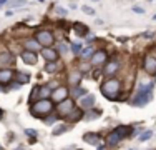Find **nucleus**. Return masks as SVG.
Returning a JSON list of instances; mask_svg holds the SVG:
<instances>
[{
  "label": "nucleus",
  "mask_w": 156,
  "mask_h": 150,
  "mask_svg": "<svg viewBox=\"0 0 156 150\" xmlns=\"http://www.w3.org/2000/svg\"><path fill=\"white\" fill-rule=\"evenodd\" d=\"M55 108V103L50 99H38L30 105V114L35 118H45L48 114H51Z\"/></svg>",
  "instance_id": "nucleus-1"
},
{
  "label": "nucleus",
  "mask_w": 156,
  "mask_h": 150,
  "mask_svg": "<svg viewBox=\"0 0 156 150\" xmlns=\"http://www.w3.org/2000/svg\"><path fill=\"white\" fill-rule=\"evenodd\" d=\"M120 92H121V80L120 78L110 77V78H106V80L101 84V93L108 100L120 99Z\"/></svg>",
  "instance_id": "nucleus-2"
},
{
  "label": "nucleus",
  "mask_w": 156,
  "mask_h": 150,
  "mask_svg": "<svg viewBox=\"0 0 156 150\" xmlns=\"http://www.w3.org/2000/svg\"><path fill=\"white\" fill-rule=\"evenodd\" d=\"M129 132H131V127H126V125H121V127H118V129H115L113 132H110L108 137H106V145L115 147V145L120 144L125 137H128Z\"/></svg>",
  "instance_id": "nucleus-3"
},
{
  "label": "nucleus",
  "mask_w": 156,
  "mask_h": 150,
  "mask_svg": "<svg viewBox=\"0 0 156 150\" xmlns=\"http://www.w3.org/2000/svg\"><path fill=\"white\" fill-rule=\"evenodd\" d=\"M151 92H153V84H150V85H146L144 88H141L140 92L136 93V97L129 103H131L133 107H144V105L151 100Z\"/></svg>",
  "instance_id": "nucleus-4"
},
{
  "label": "nucleus",
  "mask_w": 156,
  "mask_h": 150,
  "mask_svg": "<svg viewBox=\"0 0 156 150\" xmlns=\"http://www.w3.org/2000/svg\"><path fill=\"white\" fill-rule=\"evenodd\" d=\"M33 39H35L37 42L42 45L43 48H48V47H51V45L55 43V35H53V32H50V30H45V28L37 30L35 35H33Z\"/></svg>",
  "instance_id": "nucleus-5"
},
{
  "label": "nucleus",
  "mask_w": 156,
  "mask_h": 150,
  "mask_svg": "<svg viewBox=\"0 0 156 150\" xmlns=\"http://www.w3.org/2000/svg\"><path fill=\"white\" fill-rule=\"evenodd\" d=\"M75 108V100L73 99H65L63 102H60V103H57V112H58V117H63L65 118L66 115L70 114V112Z\"/></svg>",
  "instance_id": "nucleus-6"
},
{
  "label": "nucleus",
  "mask_w": 156,
  "mask_h": 150,
  "mask_svg": "<svg viewBox=\"0 0 156 150\" xmlns=\"http://www.w3.org/2000/svg\"><path fill=\"white\" fill-rule=\"evenodd\" d=\"M106 62H108V54H106V50H103V48H98V50H95V54L90 57V63H91L93 67L105 65Z\"/></svg>",
  "instance_id": "nucleus-7"
},
{
  "label": "nucleus",
  "mask_w": 156,
  "mask_h": 150,
  "mask_svg": "<svg viewBox=\"0 0 156 150\" xmlns=\"http://www.w3.org/2000/svg\"><path fill=\"white\" fill-rule=\"evenodd\" d=\"M121 63L118 58H108V62L103 65V75H106V77H111V75L118 73V70H120Z\"/></svg>",
  "instance_id": "nucleus-8"
},
{
  "label": "nucleus",
  "mask_w": 156,
  "mask_h": 150,
  "mask_svg": "<svg viewBox=\"0 0 156 150\" xmlns=\"http://www.w3.org/2000/svg\"><path fill=\"white\" fill-rule=\"evenodd\" d=\"M65 99H68V88H66L65 85H58L57 88H53L51 97H50L51 102H53V103H60Z\"/></svg>",
  "instance_id": "nucleus-9"
},
{
  "label": "nucleus",
  "mask_w": 156,
  "mask_h": 150,
  "mask_svg": "<svg viewBox=\"0 0 156 150\" xmlns=\"http://www.w3.org/2000/svg\"><path fill=\"white\" fill-rule=\"evenodd\" d=\"M15 57L10 50H2L0 52V69H10V65H13Z\"/></svg>",
  "instance_id": "nucleus-10"
},
{
  "label": "nucleus",
  "mask_w": 156,
  "mask_h": 150,
  "mask_svg": "<svg viewBox=\"0 0 156 150\" xmlns=\"http://www.w3.org/2000/svg\"><path fill=\"white\" fill-rule=\"evenodd\" d=\"M143 70L148 75H156V58L153 55H144L143 58Z\"/></svg>",
  "instance_id": "nucleus-11"
},
{
  "label": "nucleus",
  "mask_w": 156,
  "mask_h": 150,
  "mask_svg": "<svg viewBox=\"0 0 156 150\" xmlns=\"http://www.w3.org/2000/svg\"><path fill=\"white\" fill-rule=\"evenodd\" d=\"M40 55L47 60V63L48 62H58V57H60V54H58L57 48H50V47L42 48V50H40Z\"/></svg>",
  "instance_id": "nucleus-12"
},
{
  "label": "nucleus",
  "mask_w": 156,
  "mask_h": 150,
  "mask_svg": "<svg viewBox=\"0 0 156 150\" xmlns=\"http://www.w3.org/2000/svg\"><path fill=\"white\" fill-rule=\"evenodd\" d=\"M13 75H15V72H13L12 69H0V85H2V87L9 85L10 82H12Z\"/></svg>",
  "instance_id": "nucleus-13"
},
{
  "label": "nucleus",
  "mask_w": 156,
  "mask_h": 150,
  "mask_svg": "<svg viewBox=\"0 0 156 150\" xmlns=\"http://www.w3.org/2000/svg\"><path fill=\"white\" fill-rule=\"evenodd\" d=\"M23 48H25V50H28V52L37 54L38 50H42V45H40V43L32 37V39H25V40H23Z\"/></svg>",
  "instance_id": "nucleus-14"
},
{
  "label": "nucleus",
  "mask_w": 156,
  "mask_h": 150,
  "mask_svg": "<svg viewBox=\"0 0 156 150\" xmlns=\"http://www.w3.org/2000/svg\"><path fill=\"white\" fill-rule=\"evenodd\" d=\"M20 58L23 60L25 63H28V65H35L38 57H37V54H33V52H28V50H23L20 54Z\"/></svg>",
  "instance_id": "nucleus-15"
},
{
  "label": "nucleus",
  "mask_w": 156,
  "mask_h": 150,
  "mask_svg": "<svg viewBox=\"0 0 156 150\" xmlns=\"http://www.w3.org/2000/svg\"><path fill=\"white\" fill-rule=\"evenodd\" d=\"M83 115L85 114H83V110H81V108H73V110L65 117V120H68V122L73 123V122H76V120H81V118H83Z\"/></svg>",
  "instance_id": "nucleus-16"
},
{
  "label": "nucleus",
  "mask_w": 156,
  "mask_h": 150,
  "mask_svg": "<svg viewBox=\"0 0 156 150\" xmlns=\"http://www.w3.org/2000/svg\"><path fill=\"white\" fill-rule=\"evenodd\" d=\"M83 140L87 142V144H90V145H100V142H101V135H98V133H85Z\"/></svg>",
  "instance_id": "nucleus-17"
},
{
  "label": "nucleus",
  "mask_w": 156,
  "mask_h": 150,
  "mask_svg": "<svg viewBox=\"0 0 156 150\" xmlns=\"http://www.w3.org/2000/svg\"><path fill=\"white\" fill-rule=\"evenodd\" d=\"M93 103H95V97L93 95H85L83 99H80V108L83 110V108H91L93 107Z\"/></svg>",
  "instance_id": "nucleus-18"
},
{
  "label": "nucleus",
  "mask_w": 156,
  "mask_h": 150,
  "mask_svg": "<svg viewBox=\"0 0 156 150\" xmlns=\"http://www.w3.org/2000/svg\"><path fill=\"white\" fill-rule=\"evenodd\" d=\"M13 78H15V82H18L20 85H23V84H28V82H30V73L15 72V75H13Z\"/></svg>",
  "instance_id": "nucleus-19"
},
{
  "label": "nucleus",
  "mask_w": 156,
  "mask_h": 150,
  "mask_svg": "<svg viewBox=\"0 0 156 150\" xmlns=\"http://www.w3.org/2000/svg\"><path fill=\"white\" fill-rule=\"evenodd\" d=\"M73 30H75V33H78L80 37H87L88 35V27L83 25L81 22H76V24L73 25Z\"/></svg>",
  "instance_id": "nucleus-20"
},
{
  "label": "nucleus",
  "mask_w": 156,
  "mask_h": 150,
  "mask_svg": "<svg viewBox=\"0 0 156 150\" xmlns=\"http://www.w3.org/2000/svg\"><path fill=\"white\" fill-rule=\"evenodd\" d=\"M80 80H81V73H80V72H72V73H68V84L72 85V87H78Z\"/></svg>",
  "instance_id": "nucleus-21"
},
{
  "label": "nucleus",
  "mask_w": 156,
  "mask_h": 150,
  "mask_svg": "<svg viewBox=\"0 0 156 150\" xmlns=\"http://www.w3.org/2000/svg\"><path fill=\"white\" fill-rule=\"evenodd\" d=\"M51 92H53V88H50V85H43V87H40L38 99H50Z\"/></svg>",
  "instance_id": "nucleus-22"
},
{
  "label": "nucleus",
  "mask_w": 156,
  "mask_h": 150,
  "mask_svg": "<svg viewBox=\"0 0 156 150\" xmlns=\"http://www.w3.org/2000/svg\"><path fill=\"white\" fill-rule=\"evenodd\" d=\"M85 95H88V90L85 87H73V97L75 99H83Z\"/></svg>",
  "instance_id": "nucleus-23"
},
{
  "label": "nucleus",
  "mask_w": 156,
  "mask_h": 150,
  "mask_svg": "<svg viewBox=\"0 0 156 150\" xmlns=\"http://www.w3.org/2000/svg\"><path fill=\"white\" fill-rule=\"evenodd\" d=\"M58 70V62H48L45 65V72L47 73H55Z\"/></svg>",
  "instance_id": "nucleus-24"
},
{
  "label": "nucleus",
  "mask_w": 156,
  "mask_h": 150,
  "mask_svg": "<svg viewBox=\"0 0 156 150\" xmlns=\"http://www.w3.org/2000/svg\"><path fill=\"white\" fill-rule=\"evenodd\" d=\"M95 54V50H93V47L91 45H87V47H83V50H81V57L83 58H87V57H91V55Z\"/></svg>",
  "instance_id": "nucleus-25"
},
{
  "label": "nucleus",
  "mask_w": 156,
  "mask_h": 150,
  "mask_svg": "<svg viewBox=\"0 0 156 150\" xmlns=\"http://www.w3.org/2000/svg\"><path fill=\"white\" fill-rule=\"evenodd\" d=\"M100 117V110H93V112H88V114H85L83 115V118L85 120H88V122H90V120H96V118H98Z\"/></svg>",
  "instance_id": "nucleus-26"
},
{
  "label": "nucleus",
  "mask_w": 156,
  "mask_h": 150,
  "mask_svg": "<svg viewBox=\"0 0 156 150\" xmlns=\"http://www.w3.org/2000/svg\"><path fill=\"white\" fill-rule=\"evenodd\" d=\"M88 70H91V63L90 62H81L80 65H78V72L80 73H85V72H88Z\"/></svg>",
  "instance_id": "nucleus-27"
},
{
  "label": "nucleus",
  "mask_w": 156,
  "mask_h": 150,
  "mask_svg": "<svg viewBox=\"0 0 156 150\" xmlns=\"http://www.w3.org/2000/svg\"><path fill=\"white\" fill-rule=\"evenodd\" d=\"M70 47H72V54H73V55H80L81 50H83V45H81V43H76V42L72 43Z\"/></svg>",
  "instance_id": "nucleus-28"
},
{
  "label": "nucleus",
  "mask_w": 156,
  "mask_h": 150,
  "mask_svg": "<svg viewBox=\"0 0 156 150\" xmlns=\"http://www.w3.org/2000/svg\"><path fill=\"white\" fill-rule=\"evenodd\" d=\"M65 130H66V125H58V127H55V130L51 132V135H55V137H57V135L63 133Z\"/></svg>",
  "instance_id": "nucleus-29"
},
{
  "label": "nucleus",
  "mask_w": 156,
  "mask_h": 150,
  "mask_svg": "<svg viewBox=\"0 0 156 150\" xmlns=\"http://www.w3.org/2000/svg\"><path fill=\"white\" fill-rule=\"evenodd\" d=\"M151 135H153V132H151V130H148V132H143V133L140 135V140L144 142V140H148V138H151Z\"/></svg>",
  "instance_id": "nucleus-30"
},
{
  "label": "nucleus",
  "mask_w": 156,
  "mask_h": 150,
  "mask_svg": "<svg viewBox=\"0 0 156 150\" xmlns=\"http://www.w3.org/2000/svg\"><path fill=\"white\" fill-rule=\"evenodd\" d=\"M81 10H83V13H87V15H95V10L91 9V7H88V5H83Z\"/></svg>",
  "instance_id": "nucleus-31"
},
{
  "label": "nucleus",
  "mask_w": 156,
  "mask_h": 150,
  "mask_svg": "<svg viewBox=\"0 0 156 150\" xmlns=\"http://www.w3.org/2000/svg\"><path fill=\"white\" fill-rule=\"evenodd\" d=\"M57 115H53V117H45V123H47V125H51V123H55V122H57Z\"/></svg>",
  "instance_id": "nucleus-32"
},
{
  "label": "nucleus",
  "mask_w": 156,
  "mask_h": 150,
  "mask_svg": "<svg viewBox=\"0 0 156 150\" xmlns=\"http://www.w3.org/2000/svg\"><path fill=\"white\" fill-rule=\"evenodd\" d=\"M25 0H13L12 2V7H22V5H25Z\"/></svg>",
  "instance_id": "nucleus-33"
},
{
  "label": "nucleus",
  "mask_w": 156,
  "mask_h": 150,
  "mask_svg": "<svg viewBox=\"0 0 156 150\" xmlns=\"http://www.w3.org/2000/svg\"><path fill=\"white\" fill-rule=\"evenodd\" d=\"M58 48H60L58 54H60V52H62V54H66V52H68V45H66V43H60V47H58Z\"/></svg>",
  "instance_id": "nucleus-34"
},
{
  "label": "nucleus",
  "mask_w": 156,
  "mask_h": 150,
  "mask_svg": "<svg viewBox=\"0 0 156 150\" xmlns=\"http://www.w3.org/2000/svg\"><path fill=\"white\" fill-rule=\"evenodd\" d=\"M131 10H133V12H135V13H140V15H141V13H144V9H141L140 5H135V7H133V9H131Z\"/></svg>",
  "instance_id": "nucleus-35"
},
{
  "label": "nucleus",
  "mask_w": 156,
  "mask_h": 150,
  "mask_svg": "<svg viewBox=\"0 0 156 150\" xmlns=\"http://www.w3.org/2000/svg\"><path fill=\"white\" fill-rule=\"evenodd\" d=\"M57 13H60V15H66V13H68V10L63 9V7H57Z\"/></svg>",
  "instance_id": "nucleus-36"
},
{
  "label": "nucleus",
  "mask_w": 156,
  "mask_h": 150,
  "mask_svg": "<svg viewBox=\"0 0 156 150\" xmlns=\"http://www.w3.org/2000/svg\"><path fill=\"white\" fill-rule=\"evenodd\" d=\"M20 87H22V85L18 84V82H13V84H12V82H10V88H12V90H18Z\"/></svg>",
  "instance_id": "nucleus-37"
},
{
  "label": "nucleus",
  "mask_w": 156,
  "mask_h": 150,
  "mask_svg": "<svg viewBox=\"0 0 156 150\" xmlns=\"http://www.w3.org/2000/svg\"><path fill=\"white\" fill-rule=\"evenodd\" d=\"M25 133H27V135H30L32 138L37 135V132H35V130H30V129H27V130H25Z\"/></svg>",
  "instance_id": "nucleus-38"
},
{
  "label": "nucleus",
  "mask_w": 156,
  "mask_h": 150,
  "mask_svg": "<svg viewBox=\"0 0 156 150\" xmlns=\"http://www.w3.org/2000/svg\"><path fill=\"white\" fill-rule=\"evenodd\" d=\"M5 2H7V0H0V7H2L3 3H5Z\"/></svg>",
  "instance_id": "nucleus-39"
},
{
  "label": "nucleus",
  "mask_w": 156,
  "mask_h": 150,
  "mask_svg": "<svg viewBox=\"0 0 156 150\" xmlns=\"http://www.w3.org/2000/svg\"><path fill=\"white\" fill-rule=\"evenodd\" d=\"M153 20H156V13H154V15H153Z\"/></svg>",
  "instance_id": "nucleus-40"
},
{
  "label": "nucleus",
  "mask_w": 156,
  "mask_h": 150,
  "mask_svg": "<svg viewBox=\"0 0 156 150\" xmlns=\"http://www.w3.org/2000/svg\"><path fill=\"white\" fill-rule=\"evenodd\" d=\"M0 118H2V110H0Z\"/></svg>",
  "instance_id": "nucleus-41"
},
{
  "label": "nucleus",
  "mask_w": 156,
  "mask_h": 150,
  "mask_svg": "<svg viewBox=\"0 0 156 150\" xmlns=\"http://www.w3.org/2000/svg\"><path fill=\"white\" fill-rule=\"evenodd\" d=\"M37 2H43V0H37Z\"/></svg>",
  "instance_id": "nucleus-42"
},
{
  "label": "nucleus",
  "mask_w": 156,
  "mask_h": 150,
  "mask_svg": "<svg viewBox=\"0 0 156 150\" xmlns=\"http://www.w3.org/2000/svg\"><path fill=\"white\" fill-rule=\"evenodd\" d=\"M129 150H136V148H129Z\"/></svg>",
  "instance_id": "nucleus-43"
},
{
  "label": "nucleus",
  "mask_w": 156,
  "mask_h": 150,
  "mask_svg": "<svg viewBox=\"0 0 156 150\" xmlns=\"http://www.w3.org/2000/svg\"><path fill=\"white\" fill-rule=\"evenodd\" d=\"M93 2H98V0H93Z\"/></svg>",
  "instance_id": "nucleus-44"
},
{
  "label": "nucleus",
  "mask_w": 156,
  "mask_h": 150,
  "mask_svg": "<svg viewBox=\"0 0 156 150\" xmlns=\"http://www.w3.org/2000/svg\"><path fill=\"white\" fill-rule=\"evenodd\" d=\"M150 2H153V0H150Z\"/></svg>",
  "instance_id": "nucleus-45"
},
{
  "label": "nucleus",
  "mask_w": 156,
  "mask_h": 150,
  "mask_svg": "<svg viewBox=\"0 0 156 150\" xmlns=\"http://www.w3.org/2000/svg\"><path fill=\"white\" fill-rule=\"evenodd\" d=\"M0 150H2V147H0Z\"/></svg>",
  "instance_id": "nucleus-46"
}]
</instances>
